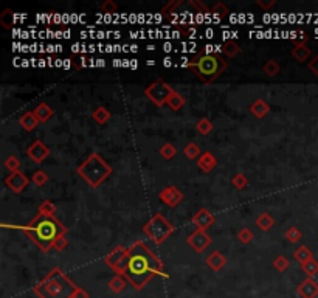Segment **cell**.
Wrapping results in <instances>:
<instances>
[{"label": "cell", "instance_id": "cell-1", "mask_svg": "<svg viewBox=\"0 0 318 298\" xmlns=\"http://www.w3.org/2000/svg\"><path fill=\"white\" fill-rule=\"evenodd\" d=\"M115 274L126 276L137 290H142L146 286V282L156 275L168 278V274L163 272L162 262L142 241L134 242L130 248H128L126 256L118 266Z\"/></svg>", "mask_w": 318, "mask_h": 298}, {"label": "cell", "instance_id": "cell-2", "mask_svg": "<svg viewBox=\"0 0 318 298\" xmlns=\"http://www.w3.org/2000/svg\"><path fill=\"white\" fill-rule=\"evenodd\" d=\"M24 232L40 247L42 252L53 248L54 242L60 236H66L67 228L54 216L38 214L26 227H22Z\"/></svg>", "mask_w": 318, "mask_h": 298}, {"label": "cell", "instance_id": "cell-3", "mask_svg": "<svg viewBox=\"0 0 318 298\" xmlns=\"http://www.w3.org/2000/svg\"><path fill=\"white\" fill-rule=\"evenodd\" d=\"M76 289L78 288L64 275V272L56 267L38 282V286H34V294L40 298H73Z\"/></svg>", "mask_w": 318, "mask_h": 298}, {"label": "cell", "instance_id": "cell-4", "mask_svg": "<svg viewBox=\"0 0 318 298\" xmlns=\"http://www.w3.org/2000/svg\"><path fill=\"white\" fill-rule=\"evenodd\" d=\"M188 67L200 81L213 82L224 70H226L228 62L219 53H199L188 62Z\"/></svg>", "mask_w": 318, "mask_h": 298}, {"label": "cell", "instance_id": "cell-5", "mask_svg": "<svg viewBox=\"0 0 318 298\" xmlns=\"http://www.w3.org/2000/svg\"><path fill=\"white\" fill-rule=\"evenodd\" d=\"M78 174L90 186L96 188L112 174V168L104 162L100 154L94 152L78 166Z\"/></svg>", "mask_w": 318, "mask_h": 298}, {"label": "cell", "instance_id": "cell-6", "mask_svg": "<svg viewBox=\"0 0 318 298\" xmlns=\"http://www.w3.org/2000/svg\"><path fill=\"white\" fill-rule=\"evenodd\" d=\"M143 232L156 244H162V242H164L172 234L174 227L171 226L168 220H166L164 216H162V214L157 213V214H154L152 218H150V220L143 227Z\"/></svg>", "mask_w": 318, "mask_h": 298}, {"label": "cell", "instance_id": "cell-7", "mask_svg": "<svg viewBox=\"0 0 318 298\" xmlns=\"http://www.w3.org/2000/svg\"><path fill=\"white\" fill-rule=\"evenodd\" d=\"M172 92H174V88L170 84H166L162 80H157L149 87H146L144 95L154 104H157V106H163V104H168V100L172 95Z\"/></svg>", "mask_w": 318, "mask_h": 298}, {"label": "cell", "instance_id": "cell-8", "mask_svg": "<svg viewBox=\"0 0 318 298\" xmlns=\"http://www.w3.org/2000/svg\"><path fill=\"white\" fill-rule=\"evenodd\" d=\"M188 244L190 247L198 252V253H202L210 244H211V236L205 232V230H196L194 233L190 234L188 238Z\"/></svg>", "mask_w": 318, "mask_h": 298}, {"label": "cell", "instance_id": "cell-9", "mask_svg": "<svg viewBox=\"0 0 318 298\" xmlns=\"http://www.w3.org/2000/svg\"><path fill=\"white\" fill-rule=\"evenodd\" d=\"M5 184L12 192H20L22 190H25V186L30 184V180L22 171H16V172H11L5 178Z\"/></svg>", "mask_w": 318, "mask_h": 298}, {"label": "cell", "instance_id": "cell-10", "mask_svg": "<svg viewBox=\"0 0 318 298\" xmlns=\"http://www.w3.org/2000/svg\"><path fill=\"white\" fill-rule=\"evenodd\" d=\"M158 198L162 199V202H164L168 206L174 208V206H177L182 202L184 194H182V191L177 190L176 186H166L164 190L160 191Z\"/></svg>", "mask_w": 318, "mask_h": 298}, {"label": "cell", "instance_id": "cell-11", "mask_svg": "<svg viewBox=\"0 0 318 298\" xmlns=\"http://www.w3.org/2000/svg\"><path fill=\"white\" fill-rule=\"evenodd\" d=\"M28 157L32 158L34 163H42L45 158L48 157L50 154V149L45 146L40 140H36L32 146L28 148V151H26Z\"/></svg>", "mask_w": 318, "mask_h": 298}, {"label": "cell", "instance_id": "cell-12", "mask_svg": "<svg viewBox=\"0 0 318 298\" xmlns=\"http://www.w3.org/2000/svg\"><path fill=\"white\" fill-rule=\"evenodd\" d=\"M192 224L198 230H206L214 224V216L211 214L206 208H200V210L192 216Z\"/></svg>", "mask_w": 318, "mask_h": 298}, {"label": "cell", "instance_id": "cell-13", "mask_svg": "<svg viewBox=\"0 0 318 298\" xmlns=\"http://www.w3.org/2000/svg\"><path fill=\"white\" fill-rule=\"evenodd\" d=\"M126 252L128 250H124L123 247H116L109 253V255L104 256V262L108 264L114 272H116L118 266L121 264V261H123V258L126 256Z\"/></svg>", "mask_w": 318, "mask_h": 298}, {"label": "cell", "instance_id": "cell-14", "mask_svg": "<svg viewBox=\"0 0 318 298\" xmlns=\"http://www.w3.org/2000/svg\"><path fill=\"white\" fill-rule=\"evenodd\" d=\"M298 295L301 298H315L318 295V284L312 278L304 280L298 286Z\"/></svg>", "mask_w": 318, "mask_h": 298}, {"label": "cell", "instance_id": "cell-15", "mask_svg": "<svg viewBox=\"0 0 318 298\" xmlns=\"http://www.w3.org/2000/svg\"><path fill=\"white\" fill-rule=\"evenodd\" d=\"M218 165V160L214 157V154H211V152H202V156L198 158V166L199 170H202L204 172H210L211 170H214Z\"/></svg>", "mask_w": 318, "mask_h": 298}, {"label": "cell", "instance_id": "cell-16", "mask_svg": "<svg viewBox=\"0 0 318 298\" xmlns=\"http://www.w3.org/2000/svg\"><path fill=\"white\" fill-rule=\"evenodd\" d=\"M225 264H226V258L220 252H213L211 255L206 256V266L214 272H219L220 269H224Z\"/></svg>", "mask_w": 318, "mask_h": 298}, {"label": "cell", "instance_id": "cell-17", "mask_svg": "<svg viewBox=\"0 0 318 298\" xmlns=\"http://www.w3.org/2000/svg\"><path fill=\"white\" fill-rule=\"evenodd\" d=\"M33 114L36 115V118L39 120V123H45L47 120H50L54 112H53V109L48 106L47 102H40L39 106L33 110Z\"/></svg>", "mask_w": 318, "mask_h": 298}, {"label": "cell", "instance_id": "cell-18", "mask_svg": "<svg viewBox=\"0 0 318 298\" xmlns=\"http://www.w3.org/2000/svg\"><path fill=\"white\" fill-rule=\"evenodd\" d=\"M268 110H270V108L264 100H256V101L252 102V106H250V112L256 118H264L268 114Z\"/></svg>", "mask_w": 318, "mask_h": 298}, {"label": "cell", "instance_id": "cell-19", "mask_svg": "<svg viewBox=\"0 0 318 298\" xmlns=\"http://www.w3.org/2000/svg\"><path fill=\"white\" fill-rule=\"evenodd\" d=\"M20 126L25 129V130H33V129H36L38 128V124H39V120L36 118V115L33 114V112H26L25 115H22L20 116Z\"/></svg>", "mask_w": 318, "mask_h": 298}, {"label": "cell", "instance_id": "cell-20", "mask_svg": "<svg viewBox=\"0 0 318 298\" xmlns=\"http://www.w3.org/2000/svg\"><path fill=\"white\" fill-rule=\"evenodd\" d=\"M126 288V276L123 275H115L110 281H109V289L115 294L123 292Z\"/></svg>", "mask_w": 318, "mask_h": 298}, {"label": "cell", "instance_id": "cell-21", "mask_svg": "<svg viewBox=\"0 0 318 298\" xmlns=\"http://www.w3.org/2000/svg\"><path fill=\"white\" fill-rule=\"evenodd\" d=\"M256 226H258V228L267 232V230H270L272 227L275 226V220H274V218H272L268 213H262L261 216L256 218Z\"/></svg>", "mask_w": 318, "mask_h": 298}, {"label": "cell", "instance_id": "cell-22", "mask_svg": "<svg viewBox=\"0 0 318 298\" xmlns=\"http://www.w3.org/2000/svg\"><path fill=\"white\" fill-rule=\"evenodd\" d=\"M294 258H295L296 261H300L301 264H304V262L314 260V258H312V252H310L308 247H304V246L300 247V248L294 253Z\"/></svg>", "mask_w": 318, "mask_h": 298}, {"label": "cell", "instance_id": "cell-23", "mask_svg": "<svg viewBox=\"0 0 318 298\" xmlns=\"http://www.w3.org/2000/svg\"><path fill=\"white\" fill-rule=\"evenodd\" d=\"M239 52H240V48L234 40H226L222 46V53L228 58H234Z\"/></svg>", "mask_w": 318, "mask_h": 298}, {"label": "cell", "instance_id": "cell-24", "mask_svg": "<svg viewBox=\"0 0 318 298\" xmlns=\"http://www.w3.org/2000/svg\"><path fill=\"white\" fill-rule=\"evenodd\" d=\"M184 104H185V100H184V96H182L178 92H172V95L170 96V100H168V106L171 108V109H174V110H180L182 108H184Z\"/></svg>", "mask_w": 318, "mask_h": 298}, {"label": "cell", "instance_id": "cell-25", "mask_svg": "<svg viewBox=\"0 0 318 298\" xmlns=\"http://www.w3.org/2000/svg\"><path fill=\"white\" fill-rule=\"evenodd\" d=\"M94 120L98 123V124H104V123H108L109 122V118H110V112L106 109V108H98L95 109L94 112Z\"/></svg>", "mask_w": 318, "mask_h": 298}, {"label": "cell", "instance_id": "cell-26", "mask_svg": "<svg viewBox=\"0 0 318 298\" xmlns=\"http://www.w3.org/2000/svg\"><path fill=\"white\" fill-rule=\"evenodd\" d=\"M309 54H310V50L306 46H298V47H295L292 50V56L296 59V61H300V62L306 61V59L309 58Z\"/></svg>", "mask_w": 318, "mask_h": 298}, {"label": "cell", "instance_id": "cell-27", "mask_svg": "<svg viewBox=\"0 0 318 298\" xmlns=\"http://www.w3.org/2000/svg\"><path fill=\"white\" fill-rule=\"evenodd\" d=\"M184 154L188 157V158H199L202 156L200 152V148L196 144V143H188L184 149Z\"/></svg>", "mask_w": 318, "mask_h": 298}, {"label": "cell", "instance_id": "cell-28", "mask_svg": "<svg viewBox=\"0 0 318 298\" xmlns=\"http://www.w3.org/2000/svg\"><path fill=\"white\" fill-rule=\"evenodd\" d=\"M301 269H302V272H304L309 278H312V276H315L318 274V262L315 260H310V261L302 264Z\"/></svg>", "mask_w": 318, "mask_h": 298}, {"label": "cell", "instance_id": "cell-29", "mask_svg": "<svg viewBox=\"0 0 318 298\" xmlns=\"http://www.w3.org/2000/svg\"><path fill=\"white\" fill-rule=\"evenodd\" d=\"M196 129H198V132L202 134V136H206V134L213 130V123H211L208 118H200L198 124H196Z\"/></svg>", "mask_w": 318, "mask_h": 298}, {"label": "cell", "instance_id": "cell-30", "mask_svg": "<svg viewBox=\"0 0 318 298\" xmlns=\"http://www.w3.org/2000/svg\"><path fill=\"white\" fill-rule=\"evenodd\" d=\"M176 154H177V149H176V146L171 144V143H164V144L160 148V156H162L163 158H166V160H171Z\"/></svg>", "mask_w": 318, "mask_h": 298}, {"label": "cell", "instance_id": "cell-31", "mask_svg": "<svg viewBox=\"0 0 318 298\" xmlns=\"http://www.w3.org/2000/svg\"><path fill=\"white\" fill-rule=\"evenodd\" d=\"M54 212H56V206H54V204L50 202V200H44V202L39 205V214L54 216Z\"/></svg>", "mask_w": 318, "mask_h": 298}, {"label": "cell", "instance_id": "cell-32", "mask_svg": "<svg viewBox=\"0 0 318 298\" xmlns=\"http://www.w3.org/2000/svg\"><path fill=\"white\" fill-rule=\"evenodd\" d=\"M262 70H264L266 74H268V76H276V74L280 73V70H281V67H280V64L276 61H267L264 64Z\"/></svg>", "mask_w": 318, "mask_h": 298}, {"label": "cell", "instance_id": "cell-33", "mask_svg": "<svg viewBox=\"0 0 318 298\" xmlns=\"http://www.w3.org/2000/svg\"><path fill=\"white\" fill-rule=\"evenodd\" d=\"M32 182H33L34 185H38V186H42V185H45V184L48 182V176L45 174L44 171L38 170V171H34L33 176H32Z\"/></svg>", "mask_w": 318, "mask_h": 298}, {"label": "cell", "instance_id": "cell-34", "mask_svg": "<svg viewBox=\"0 0 318 298\" xmlns=\"http://www.w3.org/2000/svg\"><path fill=\"white\" fill-rule=\"evenodd\" d=\"M5 168L11 172H16L20 168V160L16 156H10L5 162Z\"/></svg>", "mask_w": 318, "mask_h": 298}, {"label": "cell", "instance_id": "cell-35", "mask_svg": "<svg viewBox=\"0 0 318 298\" xmlns=\"http://www.w3.org/2000/svg\"><path fill=\"white\" fill-rule=\"evenodd\" d=\"M232 184L238 188V190H244L247 185H248V178L246 177V174H242V172H239V174H236L234 177H233V180H232Z\"/></svg>", "mask_w": 318, "mask_h": 298}, {"label": "cell", "instance_id": "cell-36", "mask_svg": "<svg viewBox=\"0 0 318 298\" xmlns=\"http://www.w3.org/2000/svg\"><path fill=\"white\" fill-rule=\"evenodd\" d=\"M274 267H275L278 272H284V270L289 269V260H287L286 256H282V255H280L274 261Z\"/></svg>", "mask_w": 318, "mask_h": 298}, {"label": "cell", "instance_id": "cell-37", "mask_svg": "<svg viewBox=\"0 0 318 298\" xmlns=\"http://www.w3.org/2000/svg\"><path fill=\"white\" fill-rule=\"evenodd\" d=\"M284 236H286V240H289L290 242H298L301 240V232L296 227H290V228H287Z\"/></svg>", "mask_w": 318, "mask_h": 298}, {"label": "cell", "instance_id": "cell-38", "mask_svg": "<svg viewBox=\"0 0 318 298\" xmlns=\"http://www.w3.org/2000/svg\"><path fill=\"white\" fill-rule=\"evenodd\" d=\"M0 24H2L6 30L11 28V25H12V12H11V10L6 8L2 14H0Z\"/></svg>", "mask_w": 318, "mask_h": 298}, {"label": "cell", "instance_id": "cell-39", "mask_svg": "<svg viewBox=\"0 0 318 298\" xmlns=\"http://www.w3.org/2000/svg\"><path fill=\"white\" fill-rule=\"evenodd\" d=\"M238 238H239L240 242L248 244V242L253 240V232H252L250 228H240L239 233H238Z\"/></svg>", "mask_w": 318, "mask_h": 298}, {"label": "cell", "instance_id": "cell-40", "mask_svg": "<svg viewBox=\"0 0 318 298\" xmlns=\"http://www.w3.org/2000/svg\"><path fill=\"white\" fill-rule=\"evenodd\" d=\"M211 12H213L216 18H224V16H226V14H228V8L224 6V4L219 2V4L214 5L213 10H211Z\"/></svg>", "mask_w": 318, "mask_h": 298}, {"label": "cell", "instance_id": "cell-41", "mask_svg": "<svg viewBox=\"0 0 318 298\" xmlns=\"http://www.w3.org/2000/svg\"><path fill=\"white\" fill-rule=\"evenodd\" d=\"M100 8H101V11H102V12H108V14H110V12H116V10H118L116 4H115V2H112V0H106V2H104Z\"/></svg>", "mask_w": 318, "mask_h": 298}, {"label": "cell", "instance_id": "cell-42", "mask_svg": "<svg viewBox=\"0 0 318 298\" xmlns=\"http://www.w3.org/2000/svg\"><path fill=\"white\" fill-rule=\"evenodd\" d=\"M68 246V241H67V238L66 236H60L59 240L54 242V246H53V248H56L58 252H60V250H64L66 247Z\"/></svg>", "mask_w": 318, "mask_h": 298}, {"label": "cell", "instance_id": "cell-43", "mask_svg": "<svg viewBox=\"0 0 318 298\" xmlns=\"http://www.w3.org/2000/svg\"><path fill=\"white\" fill-rule=\"evenodd\" d=\"M294 40V44H295V47H298V46H304V42L308 40V34L306 33H300L296 38H294L292 39Z\"/></svg>", "mask_w": 318, "mask_h": 298}, {"label": "cell", "instance_id": "cell-44", "mask_svg": "<svg viewBox=\"0 0 318 298\" xmlns=\"http://www.w3.org/2000/svg\"><path fill=\"white\" fill-rule=\"evenodd\" d=\"M256 5L264 8V10H268L272 6H275V0H268V2H264V0H258V2H256Z\"/></svg>", "mask_w": 318, "mask_h": 298}, {"label": "cell", "instance_id": "cell-45", "mask_svg": "<svg viewBox=\"0 0 318 298\" xmlns=\"http://www.w3.org/2000/svg\"><path fill=\"white\" fill-rule=\"evenodd\" d=\"M73 298H88V292L84 290L82 288H78L76 292H74V295H73Z\"/></svg>", "mask_w": 318, "mask_h": 298}, {"label": "cell", "instance_id": "cell-46", "mask_svg": "<svg viewBox=\"0 0 318 298\" xmlns=\"http://www.w3.org/2000/svg\"><path fill=\"white\" fill-rule=\"evenodd\" d=\"M191 5L196 8V10H198V11H202V12H211L208 8H205L200 2H196V0H192V2H191Z\"/></svg>", "mask_w": 318, "mask_h": 298}, {"label": "cell", "instance_id": "cell-47", "mask_svg": "<svg viewBox=\"0 0 318 298\" xmlns=\"http://www.w3.org/2000/svg\"><path fill=\"white\" fill-rule=\"evenodd\" d=\"M309 68H310V70L316 74V76H318V56H315V58H314V61L309 64Z\"/></svg>", "mask_w": 318, "mask_h": 298}]
</instances>
